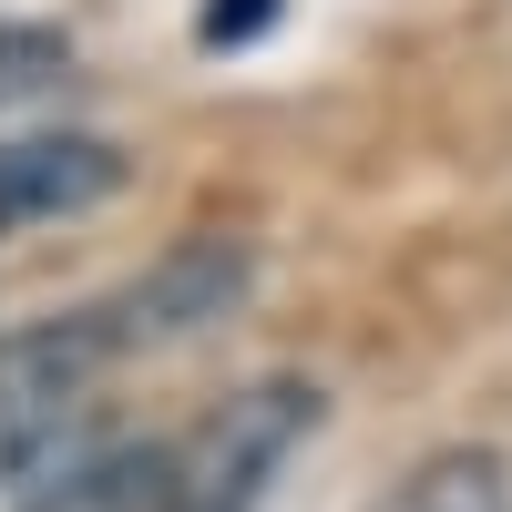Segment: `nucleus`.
Wrapping results in <instances>:
<instances>
[{
    "instance_id": "f03ea898",
    "label": "nucleus",
    "mask_w": 512,
    "mask_h": 512,
    "mask_svg": "<svg viewBox=\"0 0 512 512\" xmlns=\"http://www.w3.org/2000/svg\"><path fill=\"white\" fill-rule=\"evenodd\" d=\"M246 277H256L246 236H175L134 287L93 297V318H103V338H113L123 359H144V349H185V338H205L216 318H236Z\"/></svg>"
},
{
    "instance_id": "f257e3e1",
    "label": "nucleus",
    "mask_w": 512,
    "mask_h": 512,
    "mask_svg": "<svg viewBox=\"0 0 512 512\" xmlns=\"http://www.w3.org/2000/svg\"><path fill=\"white\" fill-rule=\"evenodd\" d=\"M308 431H318V390L308 379H256V390L216 400L175 451H164L154 512H256L267 482H277V461Z\"/></svg>"
},
{
    "instance_id": "20e7f679",
    "label": "nucleus",
    "mask_w": 512,
    "mask_h": 512,
    "mask_svg": "<svg viewBox=\"0 0 512 512\" xmlns=\"http://www.w3.org/2000/svg\"><path fill=\"white\" fill-rule=\"evenodd\" d=\"M379 512H512V482H502L492 451H451V461H431V472H410Z\"/></svg>"
},
{
    "instance_id": "39448f33",
    "label": "nucleus",
    "mask_w": 512,
    "mask_h": 512,
    "mask_svg": "<svg viewBox=\"0 0 512 512\" xmlns=\"http://www.w3.org/2000/svg\"><path fill=\"white\" fill-rule=\"evenodd\" d=\"M267 21V0H205V41H246Z\"/></svg>"
},
{
    "instance_id": "7ed1b4c3",
    "label": "nucleus",
    "mask_w": 512,
    "mask_h": 512,
    "mask_svg": "<svg viewBox=\"0 0 512 512\" xmlns=\"http://www.w3.org/2000/svg\"><path fill=\"white\" fill-rule=\"evenodd\" d=\"M123 175H134V154L113 134H11L0 144V236L93 216L123 195Z\"/></svg>"
}]
</instances>
